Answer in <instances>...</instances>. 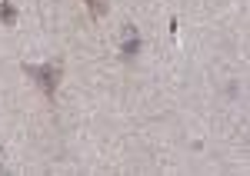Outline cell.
Listing matches in <instances>:
<instances>
[{
    "label": "cell",
    "mask_w": 250,
    "mask_h": 176,
    "mask_svg": "<svg viewBox=\"0 0 250 176\" xmlns=\"http://www.w3.org/2000/svg\"><path fill=\"white\" fill-rule=\"evenodd\" d=\"M87 7H90V17L94 20H100L107 14V0H87Z\"/></svg>",
    "instance_id": "277c9868"
},
{
    "label": "cell",
    "mask_w": 250,
    "mask_h": 176,
    "mask_svg": "<svg viewBox=\"0 0 250 176\" xmlns=\"http://www.w3.org/2000/svg\"><path fill=\"white\" fill-rule=\"evenodd\" d=\"M23 73L34 80L40 87V93L47 100H54L57 97V87H60V63H23Z\"/></svg>",
    "instance_id": "6da1fadb"
},
{
    "label": "cell",
    "mask_w": 250,
    "mask_h": 176,
    "mask_svg": "<svg viewBox=\"0 0 250 176\" xmlns=\"http://www.w3.org/2000/svg\"><path fill=\"white\" fill-rule=\"evenodd\" d=\"M137 53H140V37H137V30L130 27V30H127V37H124V47H120V57H124V60H134Z\"/></svg>",
    "instance_id": "7a4b0ae2"
},
{
    "label": "cell",
    "mask_w": 250,
    "mask_h": 176,
    "mask_svg": "<svg viewBox=\"0 0 250 176\" xmlns=\"http://www.w3.org/2000/svg\"><path fill=\"white\" fill-rule=\"evenodd\" d=\"M0 23H3V27H14V23H17V7H14L10 0H0Z\"/></svg>",
    "instance_id": "3957f363"
}]
</instances>
